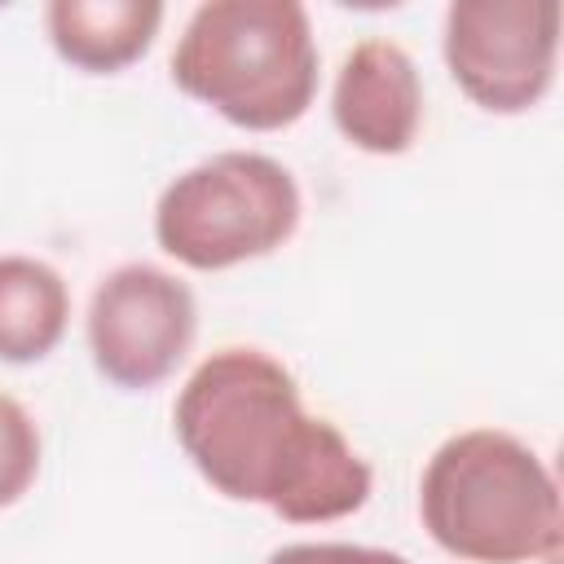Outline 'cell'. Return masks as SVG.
I'll use <instances>...</instances> for the list:
<instances>
[{
  "label": "cell",
  "mask_w": 564,
  "mask_h": 564,
  "mask_svg": "<svg viewBox=\"0 0 564 564\" xmlns=\"http://www.w3.org/2000/svg\"><path fill=\"white\" fill-rule=\"evenodd\" d=\"M542 564H560V555H555V560H542Z\"/></svg>",
  "instance_id": "12"
},
{
  "label": "cell",
  "mask_w": 564,
  "mask_h": 564,
  "mask_svg": "<svg viewBox=\"0 0 564 564\" xmlns=\"http://www.w3.org/2000/svg\"><path fill=\"white\" fill-rule=\"evenodd\" d=\"M317 35L300 0H207L172 48V84L242 132H282L317 97Z\"/></svg>",
  "instance_id": "3"
},
{
  "label": "cell",
  "mask_w": 564,
  "mask_h": 564,
  "mask_svg": "<svg viewBox=\"0 0 564 564\" xmlns=\"http://www.w3.org/2000/svg\"><path fill=\"white\" fill-rule=\"evenodd\" d=\"M163 13L159 0H53L44 9V31L66 66L119 75L150 53Z\"/></svg>",
  "instance_id": "8"
},
{
  "label": "cell",
  "mask_w": 564,
  "mask_h": 564,
  "mask_svg": "<svg viewBox=\"0 0 564 564\" xmlns=\"http://www.w3.org/2000/svg\"><path fill=\"white\" fill-rule=\"evenodd\" d=\"M84 335L106 383L150 392L189 357L198 335V300L172 269L128 260L93 286Z\"/></svg>",
  "instance_id": "6"
},
{
  "label": "cell",
  "mask_w": 564,
  "mask_h": 564,
  "mask_svg": "<svg viewBox=\"0 0 564 564\" xmlns=\"http://www.w3.org/2000/svg\"><path fill=\"white\" fill-rule=\"evenodd\" d=\"M427 538L463 564H542L564 546L560 480L507 427L445 436L419 476Z\"/></svg>",
  "instance_id": "2"
},
{
  "label": "cell",
  "mask_w": 564,
  "mask_h": 564,
  "mask_svg": "<svg viewBox=\"0 0 564 564\" xmlns=\"http://www.w3.org/2000/svg\"><path fill=\"white\" fill-rule=\"evenodd\" d=\"M264 564H410L401 551L366 542H286Z\"/></svg>",
  "instance_id": "11"
},
{
  "label": "cell",
  "mask_w": 564,
  "mask_h": 564,
  "mask_svg": "<svg viewBox=\"0 0 564 564\" xmlns=\"http://www.w3.org/2000/svg\"><path fill=\"white\" fill-rule=\"evenodd\" d=\"M441 57L458 93L485 115H524L560 62L555 0H454L441 26Z\"/></svg>",
  "instance_id": "5"
},
{
  "label": "cell",
  "mask_w": 564,
  "mask_h": 564,
  "mask_svg": "<svg viewBox=\"0 0 564 564\" xmlns=\"http://www.w3.org/2000/svg\"><path fill=\"white\" fill-rule=\"evenodd\" d=\"M172 436L189 467L229 502L286 524H330L370 502L375 471L357 445L300 397L264 348H216L172 401Z\"/></svg>",
  "instance_id": "1"
},
{
  "label": "cell",
  "mask_w": 564,
  "mask_h": 564,
  "mask_svg": "<svg viewBox=\"0 0 564 564\" xmlns=\"http://www.w3.org/2000/svg\"><path fill=\"white\" fill-rule=\"evenodd\" d=\"M300 216L304 198L286 163L260 150H220L163 185L154 242L194 273H220L286 247Z\"/></svg>",
  "instance_id": "4"
},
{
  "label": "cell",
  "mask_w": 564,
  "mask_h": 564,
  "mask_svg": "<svg viewBox=\"0 0 564 564\" xmlns=\"http://www.w3.org/2000/svg\"><path fill=\"white\" fill-rule=\"evenodd\" d=\"M40 476V427L26 405L0 392V511L13 507Z\"/></svg>",
  "instance_id": "10"
},
{
  "label": "cell",
  "mask_w": 564,
  "mask_h": 564,
  "mask_svg": "<svg viewBox=\"0 0 564 564\" xmlns=\"http://www.w3.org/2000/svg\"><path fill=\"white\" fill-rule=\"evenodd\" d=\"M70 326V286L40 260L9 251L0 256V361L31 366L44 361Z\"/></svg>",
  "instance_id": "9"
},
{
  "label": "cell",
  "mask_w": 564,
  "mask_h": 564,
  "mask_svg": "<svg viewBox=\"0 0 564 564\" xmlns=\"http://www.w3.org/2000/svg\"><path fill=\"white\" fill-rule=\"evenodd\" d=\"M335 132L379 159H397L419 141L423 128V79L419 62L388 35L352 44L335 70L330 88Z\"/></svg>",
  "instance_id": "7"
}]
</instances>
